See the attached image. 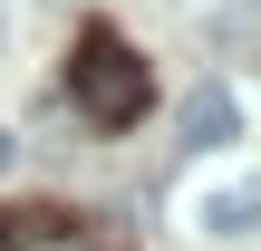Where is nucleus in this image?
<instances>
[{"instance_id":"f257e3e1","label":"nucleus","mask_w":261,"mask_h":251,"mask_svg":"<svg viewBox=\"0 0 261 251\" xmlns=\"http://www.w3.org/2000/svg\"><path fill=\"white\" fill-rule=\"evenodd\" d=\"M68 97L87 106V126H136L145 116V58L116 29H87L77 58H68Z\"/></svg>"},{"instance_id":"7ed1b4c3","label":"nucleus","mask_w":261,"mask_h":251,"mask_svg":"<svg viewBox=\"0 0 261 251\" xmlns=\"http://www.w3.org/2000/svg\"><path fill=\"white\" fill-rule=\"evenodd\" d=\"M194 232H261V174H232V184H203L194 193Z\"/></svg>"},{"instance_id":"f03ea898","label":"nucleus","mask_w":261,"mask_h":251,"mask_svg":"<svg viewBox=\"0 0 261 251\" xmlns=\"http://www.w3.org/2000/svg\"><path fill=\"white\" fill-rule=\"evenodd\" d=\"M174 135H184L194 155H213V145H232V135H242V97H232L223 77H203V87H194V97L174 106Z\"/></svg>"},{"instance_id":"20e7f679","label":"nucleus","mask_w":261,"mask_h":251,"mask_svg":"<svg viewBox=\"0 0 261 251\" xmlns=\"http://www.w3.org/2000/svg\"><path fill=\"white\" fill-rule=\"evenodd\" d=\"M10 164H19V135H0V174H10Z\"/></svg>"},{"instance_id":"39448f33","label":"nucleus","mask_w":261,"mask_h":251,"mask_svg":"<svg viewBox=\"0 0 261 251\" xmlns=\"http://www.w3.org/2000/svg\"><path fill=\"white\" fill-rule=\"evenodd\" d=\"M39 251H97V242H39Z\"/></svg>"}]
</instances>
